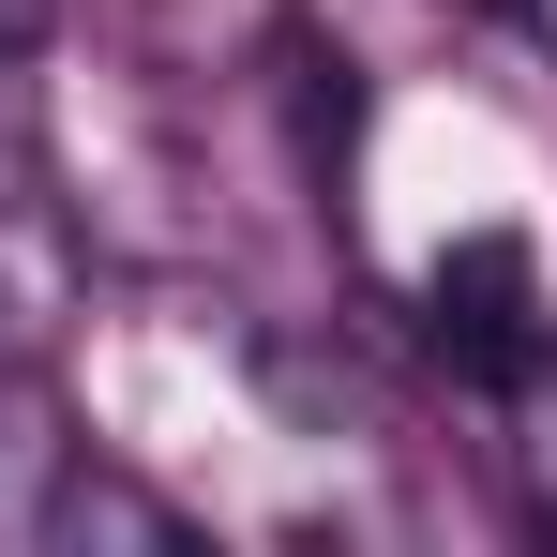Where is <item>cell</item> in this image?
I'll use <instances>...</instances> for the list:
<instances>
[{"label": "cell", "instance_id": "6da1fadb", "mask_svg": "<svg viewBox=\"0 0 557 557\" xmlns=\"http://www.w3.org/2000/svg\"><path fill=\"white\" fill-rule=\"evenodd\" d=\"M422 362L453 376V392H512V376H543V362H557L543 257H528L512 226H482V242H453V257L422 272Z\"/></svg>", "mask_w": 557, "mask_h": 557}, {"label": "cell", "instance_id": "7a4b0ae2", "mask_svg": "<svg viewBox=\"0 0 557 557\" xmlns=\"http://www.w3.org/2000/svg\"><path fill=\"white\" fill-rule=\"evenodd\" d=\"M61 317H76V211H61L30 106L0 91V362H46Z\"/></svg>", "mask_w": 557, "mask_h": 557}, {"label": "cell", "instance_id": "3957f363", "mask_svg": "<svg viewBox=\"0 0 557 557\" xmlns=\"http://www.w3.org/2000/svg\"><path fill=\"white\" fill-rule=\"evenodd\" d=\"M76 453H91V437H76L61 376H46V362H0V543L46 528V497H61V467H76Z\"/></svg>", "mask_w": 557, "mask_h": 557}, {"label": "cell", "instance_id": "277c9868", "mask_svg": "<svg viewBox=\"0 0 557 557\" xmlns=\"http://www.w3.org/2000/svg\"><path fill=\"white\" fill-rule=\"evenodd\" d=\"M30 543H136V557H182L196 528L166 512V497H151V482H136V467L76 453V467H61V497H46V528H30Z\"/></svg>", "mask_w": 557, "mask_h": 557}, {"label": "cell", "instance_id": "5b68a950", "mask_svg": "<svg viewBox=\"0 0 557 557\" xmlns=\"http://www.w3.org/2000/svg\"><path fill=\"white\" fill-rule=\"evenodd\" d=\"M497 467H512V512L557 543V362L497 392Z\"/></svg>", "mask_w": 557, "mask_h": 557}, {"label": "cell", "instance_id": "8992f818", "mask_svg": "<svg viewBox=\"0 0 557 557\" xmlns=\"http://www.w3.org/2000/svg\"><path fill=\"white\" fill-rule=\"evenodd\" d=\"M46 15H61V0H0V61H15V46H30Z\"/></svg>", "mask_w": 557, "mask_h": 557}, {"label": "cell", "instance_id": "52a82bcc", "mask_svg": "<svg viewBox=\"0 0 557 557\" xmlns=\"http://www.w3.org/2000/svg\"><path fill=\"white\" fill-rule=\"evenodd\" d=\"M528 30H543V46H557V0H528Z\"/></svg>", "mask_w": 557, "mask_h": 557}]
</instances>
